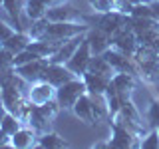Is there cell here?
I'll use <instances>...</instances> for the list:
<instances>
[{
	"label": "cell",
	"mask_w": 159,
	"mask_h": 149,
	"mask_svg": "<svg viewBox=\"0 0 159 149\" xmlns=\"http://www.w3.org/2000/svg\"><path fill=\"white\" fill-rule=\"evenodd\" d=\"M89 30V24L86 22H50L46 28V34H44V40H50V42H56L62 46L66 40L80 36V34H86Z\"/></svg>",
	"instance_id": "1"
},
{
	"label": "cell",
	"mask_w": 159,
	"mask_h": 149,
	"mask_svg": "<svg viewBox=\"0 0 159 149\" xmlns=\"http://www.w3.org/2000/svg\"><path fill=\"white\" fill-rule=\"evenodd\" d=\"M84 93H88L84 78H74V79H70V82H66L64 86L56 88V99H58V103H60L62 109H72V106L84 96Z\"/></svg>",
	"instance_id": "2"
},
{
	"label": "cell",
	"mask_w": 159,
	"mask_h": 149,
	"mask_svg": "<svg viewBox=\"0 0 159 149\" xmlns=\"http://www.w3.org/2000/svg\"><path fill=\"white\" fill-rule=\"evenodd\" d=\"M93 26L103 30L106 34L109 36H116L117 32H121L123 28L131 26V16L125 12H117V10H113V12H106V14H99L98 20H93Z\"/></svg>",
	"instance_id": "3"
},
{
	"label": "cell",
	"mask_w": 159,
	"mask_h": 149,
	"mask_svg": "<svg viewBox=\"0 0 159 149\" xmlns=\"http://www.w3.org/2000/svg\"><path fill=\"white\" fill-rule=\"evenodd\" d=\"M137 135L131 131L129 127H125L123 123L111 119V137H109V147H117V149H129V147H139Z\"/></svg>",
	"instance_id": "4"
},
{
	"label": "cell",
	"mask_w": 159,
	"mask_h": 149,
	"mask_svg": "<svg viewBox=\"0 0 159 149\" xmlns=\"http://www.w3.org/2000/svg\"><path fill=\"white\" fill-rule=\"evenodd\" d=\"M102 56L111 64V68L116 70V72H125V74H131V76H139V66H137L135 60H133L131 56H127V54L116 50L113 46L109 50H106Z\"/></svg>",
	"instance_id": "5"
},
{
	"label": "cell",
	"mask_w": 159,
	"mask_h": 149,
	"mask_svg": "<svg viewBox=\"0 0 159 149\" xmlns=\"http://www.w3.org/2000/svg\"><path fill=\"white\" fill-rule=\"evenodd\" d=\"M92 48H89V44H88V40H86V34H84V40L80 42V46L76 48V52L72 54V58L66 62V66L72 70L76 76L82 78L84 74L88 72V68H89V60H92Z\"/></svg>",
	"instance_id": "6"
},
{
	"label": "cell",
	"mask_w": 159,
	"mask_h": 149,
	"mask_svg": "<svg viewBox=\"0 0 159 149\" xmlns=\"http://www.w3.org/2000/svg\"><path fill=\"white\" fill-rule=\"evenodd\" d=\"M46 18L50 22H86L88 24V18H84L76 8L68 6V4H64V2L62 4H52L46 12Z\"/></svg>",
	"instance_id": "7"
},
{
	"label": "cell",
	"mask_w": 159,
	"mask_h": 149,
	"mask_svg": "<svg viewBox=\"0 0 159 149\" xmlns=\"http://www.w3.org/2000/svg\"><path fill=\"white\" fill-rule=\"evenodd\" d=\"M48 64H50L48 58H38V60H34V62L16 66L14 70H16V74H18V76H22L26 82L36 84V82H40V79H44V72H46Z\"/></svg>",
	"instance_id": "8"
},
{
	"label": "cell",
	"mask_w": 159,
	"mask_h": 149,
	"mask_svg": "<svg viewBox=\"0 0 159 149\" xmlns=\"http://www.w3.org/2000/svg\"><path fill=\"white\" fill-rule=\"evenodd\" d=\"M111 46L133 58V54H135V50L139 46V40L135 36V32L131 30V26H127V28H123L121 32H117L116 36H111Z\"/></svg>",
	"instance_id": "9"
},
{
	"label": "cell",
	"mask_w": 159,
	"mask_h": 149,
	"mask_svg": "<svg viewBox=\"0 0 159 149\" xmlns=\"http://www.w3.org/2000/svg\"><path fill=\"white\" fill-rule=\"evenodd\" d=\"M74 78H80V76H76V74H74L66 64H54V62H50L48 68H46V72H44V79L50 82L54 88L64 86L66 82H70V79H74Z\"/></svg>",
	"instance_id": "10"
},
{
	"label": "cell",
	"mask_w": 159,
	"mask_h": 149,
	"mask_svg": "<svg viewBox=\"0 0 159 149\" xmlns=\"http://www.w3.org/2000/svg\"><path fill=\"white\" fill-rule=\"evenodd\" d=\"M56 97V88L52 86L46 79H40V82L32 84L28 92V99L34 103V106H42V103L50 102V99Z\"/></svg>",
	"instance_id": "11"
},
{
	"label": "cell",
	"mask_w": 159,
	"mask_h": 149,
	"mask_svg": "<svg viewBox=\"0 0 159 149\" xmlns=\"http://www.w3.org/2000/svg\"><path fill=\"white\" fill-rule=\"evenodd\" d=\"M86 40H88L89 48H92V54H93V56H102L106 50L111 48V36L106 34L103 30L96 28V26L89 28L88 32H86Z\"/></svg>",
	"instance_id": "12"
},
{
	"label": "cell",
	"mask_w": 159,
	"mask_h": 149,
	"mask_svg": "<svg viewBox=\"0 0 159 149\" xmlns=\"http://www.w3.org/2000/svg\"><path fill=\"white\" fill-rule=\"evenodd\" d=\"M36 143H38V133L30 125H22L10 137V147L14 149H30V147H36Z\"/></svg>",
	"instance_id": "13"
},
{
	"label": "cell",
	"mask_w": 159,
	"mask_h": 149,
	"mask_svg": "<svg viewBox=\"0 0 159 149\" xmlns=\"http://www.w3.org/2000/svg\"><path fill=\"white\" fill-rule=\"evenodd\" d=\"M72 111H74V115H76L80 121H84L86 125H93V123L98 121L96 115H93V106H92V97H89V93H84V96L74 103Z\"/></svg>",
	"instance_id": "14"
},
{
	"label": "cell",
	"mask_w": 159,
	"mask_h": 149,
	"mask_svg": "<svg viewBox=\"0 0 159 149\" xmlns=\"http://www.w3.org/2000/svg\"><path fill=\"white\" fill-rule=\"evenodd\" d=\"M24 6H26V0H2V8L6 10V14L12 20V26L18 30V32H24V24L22 18L26 16L24 14Z\"/></svg>",
	"instance_id": "15"
},
{
	"label": "cell",
	"mask_w": 159,
	"mask_h": 149,
	"mask_svg": "<svg viewBox=\"0 0 159 149\" xmlns=\"http://www.w3.org/2000/svg\"><path fill=\"white\" fill-rule=\"evenodd\" d=\"M50 121H52V119L40 109V106H34L32 103V107H30V111H28V117H26V125H30L38 135H42V133L50 131Z\"/></svg>",
	"instance_id": "16"
},
{
	"label": "cell",
	"mask_w": 159,
	"mask_h": 149,
	"mask_svg": "<svg viewBox=\"0 0 159 149\" xmlns=\"http://www.w3.org/2000/svg\"><path fill=\"white\" fill-rule=\"evenodd\" d=\"M88 2H89V8L96 14H106V12H113V10L125 12V14L131 12V6L123 0H88Z\"/></svg>",
	"instance_id": "17"
},
{
	"label": "cell",
	"mask_w": 159,
	"mask_h": 149,
	"mask_svg": "<svg viewBox=\"0 0 159 149\" xmlns=\"http://www.w3.org/2000/svg\"><path fill=\"white\" fill-rule=\"evenodd\" d=\"M111 86L117 89V93L121 97H131L133 89H135V76L125 72H116L111 78Z\"/></svg>",
	"instance_id": "18"
},
{
	"label": "cell",
	"mask_w": 159,
	"mask_h": 149,
	"mask_svg": "<svg viewBox=\"0 0 159 149\" xmlns=\"http://www.w3.org/2000/svg\"><path fill=\"white\" fill-rule=\"evenodd\" d=\"M84 40V34H80V36H74V38H70L66 40V42L62 44V46L58 48V52L54 54L52 58H50V62H54V64H66L70 58H72V54L76 52V48L80 46V42Z\"/></svg>",
	"instance_id": "19"
},
{
	"label": "cell",
	"mask_w": 159,
	"mask_h": 149,
	"mask_svg": "<svg viewBox=\"0 0 159 149\" xmlns=\"http://www.w3.org/2000/svg\"><path fill=\"white\" fill-rule=\"evenodd\" d=\"M84 82H86V88H88V93H106V89L111 82V78L107 76H102V74H96V72H88L84 74Z\"/></svg>",
	"instance_id": "20"
},
{
	"label": "cell",
	"mask_w": 159,
	"mask_h": 149,
	"mask_svg": "<svg viewBox=\"0 0 159 149\" xmlns=\"http://www.w3.org/2000/svg\"><path fill=\"white\" fill-rule=\"evenodd\" d=\"M30 40H32V38L28 36V32H18V30H16V32H14L8 40H4L0 46L6 48L8 52H12L14 56H16L18 52H22V50H26V48H28Z\"/></svg>",
	"instance_id": "21"
},
{
	"label": "cell",
	"mask_w": 159,
	"mask_h": 149,
	"mask_svg": "<svg viewBox=\"0 0 159 149\" xmlns=\"http://www.w3.org/2000/svg\"><path fill=\"white\" fill-rule=\"evenodd\" d=\"M52 6L50 0H26V6H24V14L26 18L32 22V20H40V18H46L48 8Z\"/></svg>",
	"instance_id": "22"
},
{
	"label": "cell",
	"mask_w": 159,
	"mask_h": 149,
	"mask_svg": "<svg viewBox=\"0 0 159 149\" xmlns=\"http://www.w3.org/2000/svg\"><path fill=\"white\" fill-rule=\"evenodd\" d=\"M58 48H60V44L50 42V40H44V38H40V40H30V44H28V50H32V52L38 54L40 58H48V60L58 52Z\"/></svg>",
	"instance_id": "23"
},
{
	"label": "cell",
	"mask_w": 159,
	"mask_h": 149,
	"mask_svg": "<svg viewBox=\"0 0 159 149\" xmlns=\"http://www.w3.org/2000/svg\"><path fill=\"white\" fill-rule=\"evenodd\" d=\"M139 66V78L147 84H159V62L157 60H147V62L137 64Z\"/></svg>",
	"instance_id": "24"
},
{
	"label": "cell",
	"mask_w": 159,
	"mask_h": 149,
	"mask_svg": "<svg viewBox=\"0 0 159 149\" xmlns=\"http://www.w3.org/2000/svg\"><path fill=\"white\" fill-rule=\"evenodd\" d=\"M36 147H44V149H62V147H68V143H66V139L60 137L58 133L46 131V133H42V135H38Z\"/></svg>",
	"instance_id": "25"
},
{
	"label": "cell",
	"mask_w": 159,
	"mask_h": 149,
	"mask_svg": "<svg viewBox=\"0 0 159 149\" xmlns=\"http://www.w3.org/2000/svg\"><path fill=\"white\" fill-rule=\"evenodd\" d=\"M117 115H119V117H123V119H127V121H133V123H137V125H143V121H141V115H139L137 107L133 106L131 97H123V99H121V111H119Z\"/></svg>",
	"instance_id": "26"
},
{
	"label": "cell",
	"mask_w": 159,
	"mask_h": 149,
	"mask_svg": "<svg viewBox=\"0 0 159 149\" xmlns=\"http://www.w3.org/2000/svg\"><path fill=\"white\" fill-rule=\"evenodd\" d=\"M88 70L89 72H96V74H102V76H107V78H113V74H116V70L111 68V64L103 56H92Z\"/></svg>",
	"instance_id": "27"
},
{
	"label": "cell",
	"mask_w": 159,
	"mask_h": 149,
	"mask_svg": "<svg viewBox=\"0 0 159 149\" xmlns=\"http://www.w3.org/2000/svg\"><path fill=\"white\" fill-rule=\"evenodd\" d=\"M24 123H22V119H20L18 115H14V113H10V111H6L4 113V117H2V121H0V127L4 129V131L8 133L10 137L14 135V133L18 131L20 127H22Z\"/></svg>",
	"instance_id": "28"
},
{
	"label": "cell",
	"mask_w": 159,
	"mask_h": 149,
	"mask_svg": "<svg viewBox=\"0 0 159 149\" xmlns=\"http://www.w3.org/2000/svg\"><path fill=\"white\" fill-rule=\"evenodd\" d=\"M14 68H16L14 66V54L0 46V78L10 74V72H14Z\"/></svg>",
	"instance_id": "29"
},
{
	"label": "cell",
	"mask_w": 159,
	"mask_h": 149,
	"mask_svg": "<svg viewBox=\"0 0 159 149\" xmlns=\"http://www.w3.org/2000/svg\"><path fill=\"white\" fill-rule=\"evenodd\" d=\"M48 24H50V20H48V18L32 20V24H30V28H28V36L32 38V40H40V38H44Z\"/></svg>",
	"instance_id": "30"
},
{
	"label": "cell",
	"mask_w": 159,
	"mask_h": 149,
	"mask_svg": "<svg viewBox=\"0 0 159 149\" xmlns=\"http://www.w3.org/2000/svg\"><path fill=\"white\" fill-rule=\"evenodd\" d=\"M131 18H153V10H151V2L143 0L139 4H133L131 12H129Z\"/></svg>",
	"instance_id": "31"
},
{
	"label": "cell",
	"mask_w": 159,
	"mask_h": 149,
	"mask_svg": "<svg viewBox=\"0 0 159 149\" xmlns=\"http://www.w3.org/2000/svg\"><path fill=\"white\" fill-rule=\"evenodd\" d=\"M139 147L141 149H159V133H157L155 127H153V131H149L145 137H141Z\"/></svg>",
	"instance_id": "32"
},
{
	"label": "cell",
	"mask_w": 159,
	"mask_h": 149,
	"mask_svg": "<svg viewBox=\"0 0 159 149\" xmlns=\"http://www.w3.org/2000/svg\"><path fill=\"white\" fill-rule=\"evenodd\" d=\"M147 121L151 127H157L159 125V99H153L147 107Z\"/></svg>",
	"instance_id": "33"
},
{
	"label": "cell",
	"mask_w": 159,
	"mask_h": 149,
	"mask_svg": "<svg viewBox=\"0 0 159 149\" xmlns=\"http://www.w3.org/2000/svg\"><path fill=\"white\" fill-rule=\"evenodd\" d=\"M40 56L38 54H34L32 50H22V52H18L16 56H14V66H22V64H28V62H34V60H38Z\"/></svg>",
	"instance_id": "34"
},
{
	"label": "cell",
	"mask_w": 159,
	"mask_h": 149,
	"mask_svg": "<svg viewBox=\"0 0 159 149\" xmlns=\"http://www.w3.org/2000/svg\"><path fill=\"white\" fill-rule=\"evenodd\" d=\"M14 32H16V28H14L12 24H8V22H4V20H0V44H2L4 40H8Z\"/></svg>",
	"instance_id": "35"
},
{
	"label": "cell",
	"mask_w": 159,
	"mask_h": 149,
	"mask_svg": "<svg viewBox=\"0 0 159 149\" xmlns=\"http://www.w3.org/2000/svg\"><path fill=\"white\" fill-rule=\"evenodd\" d=\"M10 145V135L0 127V147H8Z\"/></svg>",
	"instance_id": "36"
},
{
	"label": "cell",
	"mask_w": 159,
	"mask_h": 149,
	"mask_svg": "<svg viewBox=\"0 0 159 149\" xmlns=\"http://www.w3.org/2000/svg\"><path fill=\"white\" fill-rule=\"evenodd\" d=\"M151 10H153V18L159 22V0H153L151 2Z\"/></svg>",
	"instance_id": "37"
},
{
	"label": "cell",
	"mask_w": 159,
	"mask_h": 149,
	"mask_svg": "<svg viewBox=\"0 0 159 149\" xmlns=\"http://www.w3.org/2000/svg\"><path fill=\"white\" fill-rule=\"evenodd\" d=\"M62 2H66V0H50V4H62Z\"/></svg>",
	"instance_id": "38"
},
{
	"label": "cell",
	"mask_w": 159,
	"mask_h": 149,
	"mask_svg": "<svg viewBox=\"0 0 159 149\" xmlns=\"http://www.w3.org/2000/svg\"><path fill=\"white\" fill-rule=\"evenodd\" d=\"M0 103H2V86H0Z\"/></svg>",
	"instance_id": "39"
},
{
	"label": "cell",
	"mask_w": 159,
	"mask_h": 149,
	"mask_svg": "<svg viewBox=\"0 0 159 149\" xmlns=\"http://www.w3.org/2000/svg\"><path fill=\"white\" fill-rule=\"evenodd\" d=\"M155 129H157V133H159V125H157V127H155Z\"/></svg>",
	"instance_id": "40"
},
{
	"label": "cell",
	"mask_w": 159,
	"mask_h": 149,
	"mask_svg": "<svg viewBox=\"0 0 159 149\" xmlns=\"http://www.w3.org/2000/svg\"><path fill=\"white\" fill-rule=\"evenodd\" d=\"M157 62H159V54H157Z\"/></svg>",
	"instance_id": "41"
},
{
	"label": "cell",
	"mask_w": 159,
	"mask_h": 149,
	"mask_svg": "<svg viewBox=\"0 0 159 149\" xmlns=\"http://www.w3.org/2000/svg\"><path fill=\"white\" fill-rule=\"evenodd\" d=\"M0 6H2V2H0Z\"/></svg>",
	"instance_id": "42"
}]
</instances>
